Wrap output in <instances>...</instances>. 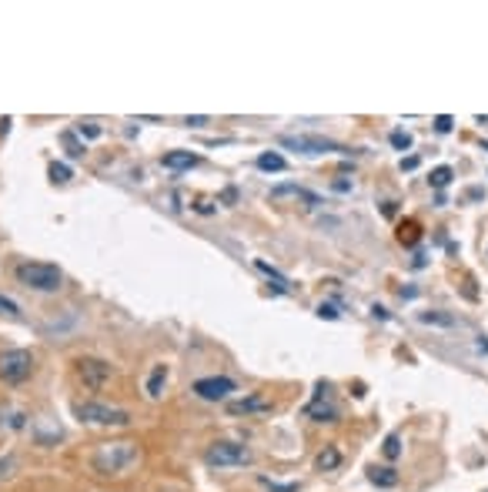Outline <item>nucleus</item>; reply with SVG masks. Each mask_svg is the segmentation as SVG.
<instances>
[{
  "instance_id": "nucleus-1",
  "label": "nucleus",
  "mask_w": 488,
  "mask_h": 492,
  "mask_svg": "<svg viewBox=\"0 0 488 492\" xmlns=\"http://www.w3.org/2000/svg\"><path fill=\"white\" fill-rule=\"evenodd\" d=\"M134 462H137V446H134V442H104L94 452V459H91V466L104 475L124 473Z\"/></svg>"
},
{
  "instance_id": "nucleus-2",
  "label": "nucleus",
  "mask_w": 488,
  "mask_h": 492,
  "mask_svg": "<svg viewBox=\"0 0 488 492\" xmlns=\"http://www.w3.org/2000/svg\"><path fill=\"white\" fill-rule=\"evenodd\" d=\"M17 282L34 291H57L64 285V271L57 265H44V262H24L17 265Z\"/></svg>"
},
{
  "instance_id": "nucleus-3",
  "label": "nucleus",
  "mask_w": 488,
  "mask_h": 492,
  "mask_svg": "<svg viewBox=\"0 0 488 492\" xmlns=\"http://www.w3.org/2000/svg\"><path fill=\"white\" fill-rule=\"evenodd\" d=\"M74 416L80 422H91V425H128L131 416L124 409H114V405H104V402H77Z\"/></svg>"
},
{
  "instance_id": "nucleus-4",
  "label": "nucleus",
  "mask_w": 488,
  "mask_h": 492,
  "mask_svg": "<svg viewBox=\"0 0 488 492\" xmlns=\"http://www.w3.org/2000/svg\"><path fill=\"white\" fill-rule=\"evenodd\" d=\"M34 372V355L24 352V348H14V352H3L0 355V379L7 385H20L24 379H31Z\"/></svg>"
},
{
  "instance_id": "nucleus-5",
  "label": "nucleus",
  "mask_w": 488,
  "mask_h": 492,
  "mask_svg": "<svg viewBox=\"0 0 488 492\" xmlns=\"http://www.w3.org/2000/svg\"><path fill=\"white\" fill-rule=\"evenodd\" d=\"M207 466H247L251 462V449H244L238 442H218L207 449Z\"/></svg>"
},
{
  "instance_id": "nucleus-6",
  "label": "nucleus",
  "mask_w": 488,
  "mask_h": 492,
  "mask_svg": "<svg viewBox=\"0 0 488 492\" xmlns=\"http://www.w3.org/2000/svg\"><path fill=\"white\" fill-rule=\"evenodd\" d=\"M284 148H298L304 154H328V151H338V154H348V148H341L335 141H328V137H315V134H298V137H281Z\"/></svg>"
},
{
  "instance_id": "nucleus-7",
  "label": "nucleus",
  "mask_w": 488,
  "mask_h": 492,
  "mask_svg": "<svg viewBox=\"0 0 488 492\" xmlns=\"http://www.w3.org/2000/svg\"><path fill=\"white\" fill-rule=\"evenodd\" d=\"M234 392V382L225 379V375H214V379H198L194 382V396L207 398V402H221Z\"/></svg>"
},
{
  "instance_id": "nucleus-8",
  "label": "nucleus",
  "mask_w": 488,
  "mask_h": 492,
  "mask_svg": "<svg viewBox=\"0 0 488 492\" xmlns=\"http://www.w3.org/2000/svg\"><path fill=\"white\" fill-rule=\"evenodd\" d=\"M77 372H80V379L87 389H101L104 382L111 379V365L101 359H80L77 362Z\"/></svg>"
},
{
  "instance_id": "nucleus-9",
  "label": "nucleus",
  "mask_w": 488,
  "mask_h": 492,
  "mask_svg": "<svg viewBox=\"0 0 488 492\" xmlns=\"http://www.w3.org/2000/svg\"><path fill=\"white\" fill-rule=\"evenodd\" d=\"M161 161H164V168H171V171H188V168H194V164H198V154H191V151H168Z\"/></svg>"
},
{
  "instance_id": "nucleus-10",
  "label": "nucleus",
  "mask_w": 488,
  "mask_h": 492,
  "mask_svg": "<svg viewBox=\"0 0 488 492\" xmlns=\"http://www.w3.org/2000/svg\"><path fill=\"white\" fill-rule=\"evenodd\" d=\"M227 409H231L234 416H241V412H264V409H268V402H264L261 396H251V398H244V402H231Z\"/></svg>"
},
{
  "instance_id": "nucleus-11",
  "label": "nucleus",
  "mask_w": 488,
  "mask_h": 492,
  "mask_svg": "<svg viewBox=\"0 0 488 492\" xmlns=\"http://www.w3.org/2000/svg\"><path fill=\"white\" fill-rule=\"evenodd\" d=\"M315 462H318L321 473H331V469H338V466H341V452L335 449V446H324V452H318Z\"/></svg>"
},
{
  "instance_id": "nucleus-12",
  "label": "nucleus",
  "mask_w": 488,
  "mask_h": 492,
  "mask_svg": "<svg viewBox=\"0 0 488 492\" xmlns=\"http://www.w3.org/2000/svg\"><path fill=\"white\" fill-rule=\"evenodd\" d=\"M368 479H372V482H375V486H381V489H392V486H398V473H394V469H372V473H368Z\"/></svg>"
},
{
  "instance_id": "nucleus-13",
  "label": "nucleus",
  "mask_w": 488,
  "mask_h": 492,
  "mask_svg": "<svg viewBox=\"0 0 488 492\" xmlns=\"http://www.w3.org/2000/svg\"><path fill=\"white\" fill-rule=\"evenodd\" d=\"M258 168H261V171H284V168H288V161H284L278 151H268V154L258 158Z\"/></svg>"
},
{
  "instance_id": "nucleus-14",
  "label": "nucleus",
  "mask_w": 488,
  "mask_h": 492,
  "mask_svg": "<svg viewBox=\"0 0 488 492\" xmlns=\"http://www.w3.org/2000/svg\"><path fill=\"white\" fill-rule=\"evenodd\" d=\"M164 379H168V368H164V365H157V368L150 372V379H148V396L150 398L161 396V385H164Z\"/></svg>"
},
{
  "instance_id": "nucleus-15",
  "label": "nucleus",
  "mask_w": 488,
  "mask_h": 492,
  "mask_svg": "<svg viewBox=\"0 0 488 492\" xmlns=\"http://www.w3.org/2000/svg\"><path fill=\"white\" fill-rule=\"evenodd\" d=\"M308 416H315L318 422H335L338 412H335V405H321V402H315V405H308Z\"/></svg>"
},
{
  "instance_id": "nucleus-16",
  "label": "nucleus",
  "mask_w": 488,
  "mask_h": 492,
  "mask_svg": "<svg viewBox=\"0 0 488 492\" xmlns=\"http://www.w3.org/2000/svg\"><path fill=\"white\" fill-rule=\"evenodd\" d=\"M254 265H258V271H264V275H268V278H271V282L278 285V291H288V278H284L281 271H274V268L268 265V262H261V258H258V262H254Z\"/></svg>"
},
{
  "instance_id": "nucleus-17",
  "label": "nucleus",
  "mask_w": 488,
  "mask_h": 492,
  "mask_svg": "<svg viewBox=\"0 0 488 492\" xmlns=\"http://www.w3.org/2000/svg\"><path fill=\"white\" fill-rule=\"evenodd\" d=\"M451 174H455V171H451L448 164H442V168H435V171H432V178H428V185H432V188H448Z\"/></svg>"
},
{
  "instance_id": "nucleus-18",
  "label": "nucleus",
  "mask_w": 488,
  "mask_h": 492,
  "mask_svg": "<svg viewBox=\"0 0 488 492\" xmlns=\"http://www.w3.org/2000/svg\"><path fill=\"white\" fill-rule=\"evenodd\" d=\"M398 241H401V245H415V241H418V225L408 221V225L398 228Z\"/></svg>"
},
{
  "instance_id": "nucleus-19",
  "label": "nucleus",
  "mask_w": 488,
  "mask_h": 492,
  "mask_svg": "<svg viewBox=\"0 0 488 492\" xmlns=\"http://www.w3.org/2000/svg\"><path fill=\"white\" fill-rule=\"evenodd\" d=\"M418 319L428 325H455V319H451V315H442V312H421Z\"/></svg>"
},
{
  "instance_id": "nucleus-20",
  "label": "nucleus",
  "mask_w": 488,
  "mask_h": 492,
  "mask_svg": "<svg viewBox=\"0 0 488 492\" xmlns=\"http://www.w3.org/2000/svg\"><path fill=\"white\" fill-rule=\"evenodd\" d=\"M385 455H388V459H398V455H401V436H398V432H392V436L385 439Z\"/></svg>"
},
{
  "instance_id": "nucleus-21",
  "label": "nucleus",
  "mask_w": 488,
  "mask_h": 492,
  "mask_svg": "<svg viewBox=\"0 0 488 492\" xmlns=\"http://www.w3.org/2000/svg\"><path fill=\"white\" fill-rule=\"evenodd\" d=\"M67 178H71V168H67V164H51V181H54V185H64Z\"/></svg>"
},
{
  "instance_id": "nucleus-22",
  "label": "nucleus",
  "mask_w": 488,
  "mask_h": 492,
  "mask_svg": "<svg viewBox=\"0 0 488 492\" xmlns=\"http://www.w3.org/2000/svg\"><path fill=\"white\" fill-rule=\"evenodd\" d=\"M392 144L398 148V151H408L412 148V134H405V131H392Z\"/></svg>"
},
{
  "instance_id": "nucleus-23",
  "label": "nucleus",
  "mask_w": 488,
  "mask_h": 492,
  "mask_svg": "<svg viewBox=\"0 0 488 492\" xmlns=\"http://www.w3.org/2000/svg\"><path fill=\"white\" fill-rule=\"evenodd\" d=\"M64 144H67V154H71V158H80V154H84V148L74 141V134H64Z\"/></svg>"
},
{
  "instance_id": "nucleus-24",
  "label": "nucleus",
  "mask_w": 488,
  "mask_h": 492,
  "mask_svg": "<svg viewBox=\"0 0 488 492\" xmlns=\"http://www.w3.org/2000/svg\"><path fill=\"white\" fill-rule=\"evenodd\" d=\"M451 124H455V121H451L448 114H438V117H435V128H438L442 134H448V131H451Z\"/></svg>"
},
{
  "instance_id": "nucleus-25",
  "label": "nucleus",
  "mask_w": 488,
  "mask_h": 492,
  "mask_svg": "<svg viewBox=\"0 0 488 492\" xmlns=\"http://www.w3.org/2000/svg\"><path fill=\"white\" fill-rule=\"evenodd\" d=\"M318 315L321 319H338V308L335 305H318Z\"/></svg>"
},
{
  "instance_id": "nucleus-26",
  "label": "nucleus",
  "mask_w": 488,
  "mask_h": 492,
  "mask_svg": "<svg viewBox=\"0 0 488 492\" xmlns=\"http://www.w3.org/2000/svg\"><path fill=\"white\" fill-rule=\"evenodd\" d=\"M80 134H87V137H97V134H101V128H97L94 121H87V124H80Z\"/></svg>"
},
{
  "instance_id": "nucleus-27",
  "label": "nucleus",
  "mask_w": 488,
  "mask_h": 492,
  "mask_svg": "<svg viewBox=\"0 0 488 492\" xmlns=\"http://www.w3.org/2000/svg\"><path fill=\"white\" fill-rule=\"evenodd\" d=\"M0 312H10V315H17L20 308H17V302H10V298H0Z\"/></svg>"
},
{
  "instance_id": "nucleus-28",
  "label": "nucleus",
  "mask_w": 488,
  "mask_h": 492,
  "mask_svg": "<svg viewBox=\"0 0 488 492\" xmlns=\"http://www.w3.org/2000/svg\"><path fill=\"white\" fill-rule=\"evenodd\" d=\"M184 124L188 128H201V124H207V117H184Z\"/></svg>"
}]
</instances>
